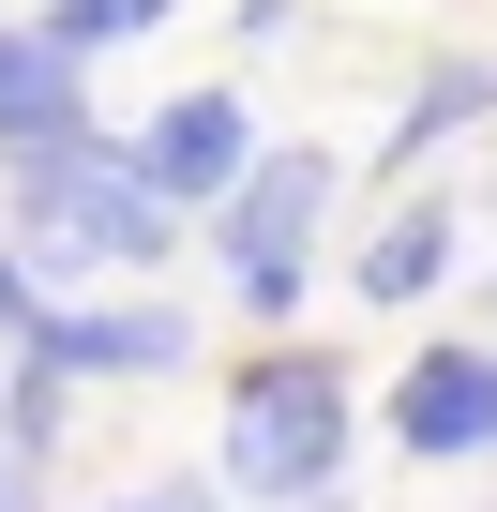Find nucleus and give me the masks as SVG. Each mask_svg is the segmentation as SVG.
Masks as SVG:
<instances>
[{
    "mask_svg": "<svg viewBox=\"0 0 497 512\" xmlns=\"http://www.w3.org/2000/svg\"><path fill=\"white\" fill-rule=\"evenodd\" d=\"M16 211L46 226V241H76V256H106V272H151V256L181 241V211L76 121V136H46V151H16Z\"/></svg>",
    "mask_w": 497,
    "mask_h": 512,
    "instance_id": "obj_1",
    "label": "nucleus"
},
{
    "mask_svg": "<svg viewBox=\"0 0 497 512\" xmlns=\"http://www.w3.org/2000/svg\"><path fill=\"white\" fill-rule=\"evenodd\" d=\"M347 467V377L332 362H257L226 392V482H257V497H332Z\"/></svg>",
    "mask_w": 497,
    "mask_h": 512,
    "instance_id": "obj_2",
    "label": "nucleus"
},
{
    "mask_svg": "<svg viewBox=\"0 0 497 512\" xmlns=\"http://www.w3.org/2000/svg\"><path fill=\"white\" fill-rule=\"evenodd\" d=\"M211 211H226V287L257 302V317H302V256H317V211H332V151L241 166Z\"/></svg>",
    "mask_w": 497,
    "mask_h": 512,
    "instance_id": "obj_3",
    "label": "nucleus"
},
{
    "mask_svg": "<svg viewBox=\"0 0 497 512\" xmlns=\"http://www.w3.org/2000/svg\"><path fill=\"white\" fill-rule=\"evenodd\" d=\"M181 362H196L181 317H76V302H31L16 317V377L31 392H61V377H181Z\"/></svg>",
    "mask_w": 497,
    "mask_h": 512,
    "instance_id": "obj_4",
    "label": "nucleus"
},
{
    "mask_svg": "<svg viewBox=\"0 0 497 512\" xmlns=\"http://www.w3.org/2000/svg\"><path fill=\"white\" fill-rule=\"evenodd\" d=\"M241 151H257V121H241V91H181V106H151V136L121 151L166 211H211L226 181H241Z\"/></svg>",
    "mask_w": 497,
    "mask_h": 512,
    "instance_id": "obj_5",
    "label": "nucleus"
},
{
    "mask_svg": "<svg viewBox=\"0 0 497 512\" xmlns=\"http://www.w3.org/2000/svg\"><path fill=\"white\" fill-rule=\"evenodd\" d=\"M392 437L407 452H497V362L482 347H422L407 392H392Z\"/></svg>",
    "mask_w": 497,
    "mask_h": 512,
    "instance_id": "obj_6",
    "label": "nucleus"
},
{
    "mask_svg": "<svg viewBox=\"0 0 497 512\" xmlns=\"http://www.w3.org/2000/svg\"><path fill=\"white\" fill-rule=\"evenodd\" d=\"M76 76H91V61H61L46 31H0V151L76 136Z\"/></svg>",
    "mask_w": 497,
    "mask_h": 512,
    "instance_id": "obj_7",
    "label": "nucleus"
},
{
    "mask_svg": "<svg viewBox=\"0 0 497 512\" xmlns=\"http://www.w3.org/2000/svg\"><path fill=\"white\" fill-rule=\"evenodd\" d=\"M437 272H452V196H407V211L362 241V272H347V287H362V302H422Z\"/></svg>",
    "mask_w": 497,
    "mask_h": 512,
    "instance_id": "obj_8",
    "label": "nucleus"
},
{
    "mask_svg": "<svg viewBox=\"0 0 497 512\" xmlns=\"http://www.w3.org/2000/svg\"><path fill=\"white\" fill-rule=\"evenodd\" d=\"M482 106H497V61H452V76H422V91H407V121H392V151H437V136H467Z\"/></svg>",
    "mask_w": 497,
    "mask_h": 512,
    "instance_id": "obj_9",
    "label": "nucleus"
},
{
    "mask_svg": "<svg viewBox=\"0 0 497 512\" xmlns=\"http://www.w3.org/2000/svg\"><path fill=\"white\" fill-rule=\"evenodd\" d=\"M136 31H166V0H46V46H61V61H91V46H136Z\"/></svg>",
    "mask_w": 497,
    "mask_h": 512,
    "instance_id": "obj_10",
    "label": "nucleus"
},
{
    "mask_svg": "<svg viewBox=\"0 0 497 512\" xmlns=\"http://www.w3.org/2000/svg\"><path fill=\"white\" fill-rule=\"evenodd\" d=\"M0 512H46V452H16V437H0Z\"/></svg>",
    "mask_w": 497,
    "mask_h": 512,
    "instance_id": "obj_11",
    "label": "nucleus"
},
{
    "mask_svg": "<svg viewBox=\"0 0 497 512\" xmlns=\"http://www.w3.org/2000/svg\"><path fill=\"white\" fill-rule=\"evenodd\" d=\"M106 512H196V497H181V482H166V497H106Z\"/></svg>",
    "mask_w": 497,
    "mask_h": 512,
    "instance_id": "obj_12",
    "label": "nucleus"
}]
</instances>
